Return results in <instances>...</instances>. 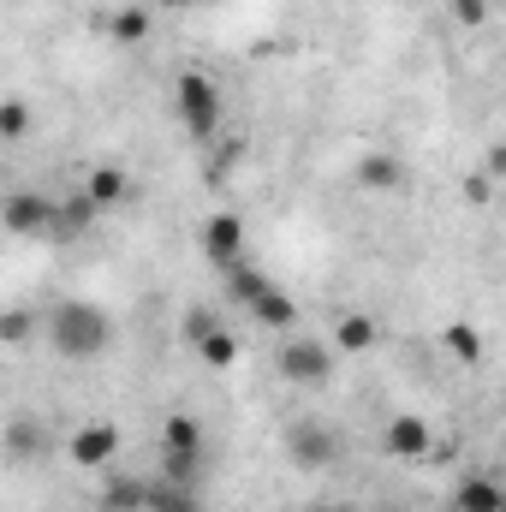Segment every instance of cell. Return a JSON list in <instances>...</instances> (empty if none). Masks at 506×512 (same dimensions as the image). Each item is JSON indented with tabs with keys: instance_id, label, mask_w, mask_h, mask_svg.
I'll use <instances>...</instances> for the list:
<instances>
[{
	"instance_id": "13",
	"label": "cell",
	"mask_w": 506,
	"mask_h": 512,
	"mask_svg": "<svg viewBox=\"0 0 506 512\" xmlns=\"http://www.w3.org/2000/svg\"><path fill=\"white\" fill-rule=\"evenodd\" d=\"M358 185H364V191H399V185H405V161L387 155V149L364 155V161H358Z\"/></svg>"
},
{
	"instance_id": "19",
	"label": "cell",
	"mask_w": 506,
	"mask_h": 512,
	"mask_svg": "<svg viewBox=\"0 0 506 512\" xmlns=\"http://www.w3.org/2000/svg\"><path fill=\"white\" fill-rule=\"evenodd\" d=\"M24 131H30V108H24L18 96H6V102H0V137H6V143H18Z\"/></svg>"
},
{
	"instance_id": "10",
	"label": "cell",
	"mask_w": 506,
	"mask_h": 512,
	"mask_svg": "<svg viewBox=\"0 0 506 512\" xmlns=\"http://www.w3.org/2000/svg\"><path fill=\"white\" fill-rule=\"evenodd\" d=\"M84 197H90V203L108 215V209H120V203L131 197V179L114 167V161H102V167H90V179H84Z\"/></svg>"
},
{
	"instance_id": "1",
	"label": "cell",
	"mask_w": 506,
	"mask_h": 512,
	"mask_svg": "<svg viewBox=\"0 0 506 512\" xmlns=\"http://www.w3.org/2000/svg\"><path fill=\"white\" fill-rule=\"evenodd\" d=\"M48 346H54L66 364H96V358H108V346H114V322H108L102 304L66 298V304L48 310Z\"/></svg>"
},
{
	"instance_id": "3",
	"label": "cell",
	"mask_w": 506,
	"mask_h": 512,
	"mask_svg": "<svg viewBox=\"0 0 506 512\" xmlns=\"http://www.w3.org/2000/svg\"><path fill=\"white\" fill-rule=\"evenodd\" d=\"M173 102H179V126L191 131V143H209L221 131V90L203 72H185L179 90H173Z\"/></svg>"
},
{
	"instance_id": "7",
	"label": "cell",
	"mask_w": 506,
	"mask_h": 512,
	"mask_svg": "<svg viewBox=\"0 0 506 512\" xmlns=\"http://www.w3.org/2000/svg\"><path fill=\"white\" fill-rule=\"evenodd\" d=\"M0 215H6V233L30 239V233H54L60 203H48V197H36V191H12V197L0 203Z\"/></svg>"
},
{
	"instance_id": "18",
	"label": "cell",
	"mask_w": 506,
	"mask_h": 512,
	"mask_svg": "<svg viewBox=\"0 0 506 512\" xmlns=\"http://www.w3.org/2000/svg\"><path fill=\"white\" fill-rule=\"evenodd\" d=\"M96 215H102V209H96V203L78 191L72 203H60V215H54V233H60V239H72V233H78V227H90Z\"/></svg>"
},
{
	"instance_id": "17",
	"label": "cell",
	"mask_w": 506,
	"mask_h": 512,
	"mask_svg": "<svg viewBox=\"0 0 506 512\" xmlns=\"http://www.w3.org/2000/svg\"><path fill=\"white\" fill-rule=\"evenodd\" d=\"M441 346H447L453 364H477V358H483V334H477L471 322H453V328L441 334Z\"/></svg>"
},
{
	"instance_id": "9",
	"label": "cell",
	"mask_w": 506,
	"mask_h": 512,
	"mask_svg": "<svg viewBox=\"0 0 506 512\" xmlns=\"http://www.w3.org/2000/svg\"><path fill=\"white\" fill-rule=\"evenodd\" d=\"M381 346V322L376 316H364V310H346L340 322H334V352H346V358H364V352H376Z\"/></svg>"
},
{
	"instance_id": "25",
	"label": "cell",
	"mask_w": 506,
	"mask_h": 512,
	"mask_svg": "<svg viewBox=\"0 0 506 512\" xmlns=\"http://www.w3.org/2000/svg\"><path fill=\"white\" fill-rule=\"evenodd\" d=\"M24 334H30V316H24V310H12V316L0 322V340H6V346H18Z\"/></svg>"
},
{
	"instance_id": "24",
	"label": "cell",
	"mask_w": 506,
	"mask_h": 512,
	"mask_svg": "<svg viewBox=\"0 0 506 512\" xmlns=\"http://www.w3.org/2000/svg\"><path fill=\"white\" fill-rule=\"evenodd\" d=\"M6 441H12V459H30V453H36V423H12Z\"/></svg>"
},
{
	"instance_id": "6",
	"label": "cell",
	"mask_w": 506,
	"mask_h": 512,
	"mask_svg": "<svg viewBox=\"0 0 506 512\" xmlns=\"http://www.w3.org/2000/svg\"><path fill=\"white\" fill-rule=\"evenodd\" d=\"M203 256L215 268H239L245 262V215L239 209H221V215L203 221Z\"/></svg>"
},
{
	"instance_id": "20",
	"label": "cell",
	"mask_w": 506,
	"mask_h": 512,
	"mask_svg": "<svg viewBox=\"0 0 506 512\" xmlns=\"http://www.w3.org/2000/svg\"><path fill=\"white\" fill-rule=\"evenodd\" d=\"M149 507V489L143 483H114L108 489V512H143Z\"/></svg>"
},
{
	"instance_id": "28",
	"label": "cell",
	"mask_w": 506,
	"mask_h": 512,
	"mask_svg": "<svg viewBox=\"0 0 506 512\" xmlns=\"http://www.w3.org/2000/svg\"><path fill=\"white\" fill-rule=\"evenodd\" d=\"M310 512H334V507H310Z\"/></svg>"
},
{
	"instance_id": "2",
	"label": "cell",
	"mask_w": 506,
	"mask_h": 512,
	"mask_svg": "<svg viewBox=\"0 0 506 512\" xmlns=\"http://www.w3.org/2000/svg\"><path fill=\"white\" fill-rule=\"evenodd\" d=\"M334 346H322V340H310V334H286L280 340V352H274V370H280V382L292 387H322L334 376Z\"/></svg>"
},
{
	"instance_id": "27",
	"label": "cell",
	"mask_w": 506,
	"mask_h": 512,
	"mask_svg": "<svg viewBox=\"0 0 506 512\" xmlns=\"http://www.w3.org/2000/svg\"><path fill=\"white\" fill-rule=\"evenodd\" d=\"M155 6H197V0H155Z\"/></svg>"
},
{
	"instance_id": "29",
	"label": "cell",
	"mask_w": 506,
	"mask_h": 512,
	"mask_svg": "<svg viewBox=\"0 0 506 512\" xmlns=\"http://www.w3.org/2000/svg\"><path fill=\"white\" fill-rule=\"evenodd\" d=\"M197 6H215V0H197Z\"/></svg>"
},
{
	"instance_id": "15",
	"label": "cell",
	"mask_w": 506,
	"mask_h": 512,
	"mask_svg": "<svg viewBox=\"0 0 506 512\" xmlns=\"http://www.w3.org/2000/svg\"><path fill=\"white\" fill-rule=\"evenodd\" d=\"M108 30H114L120 42H149V30H155L149 0H131V6H120V12H108Z\"/></svg>"
},
{
	"instance_id": "22",
	"label": "cell",
	"mask_w": 506,
	"mask_h": 512,
	"mask_svg": "<svg viewBox=\"0 0 506 512\" xmlns=\"http://www.w3.org/2000/svg\"><path fill=\"white\" fill-rule=\"evenodd\" d=\"M453 24L483 30V24H489V0H453Z\"/></svg>"
},
{
	"instance_id": "14",
	"label": "cell",
	"mask_w": 506,
	"mask_h": 512,
	"mask_svg": "<svg viewBox=\"0 0 506 512\" xmlns=\"http://www.w3.org/2000/svg\"><path fill=\"white\" fill-rule=\"evenodd\" d=\"M143 512H203V501H197V483H149V507Z\"/></svg>"
},
{
	"instance_id": "26",
	"label": "cell",
	"mask_w": 506,
	"mask_h": 512,
	"mask_svg": "<svg viewBox=\"0 0 506 512\" xmlns=\"http://www.w3.org/2000/svg\"><path fill=\"white\" fill-rule=\"evenodd\" d=\"M483 173H489V179H506V143H495V149H489V161H483Z\"/></svg>"
},
{
	"instance_id": "23",
	"label": "cell",
	"mask_w": 506,
	"mask_h": 512,
	"mask_svg": "<svg viewBox=\"0 0 506 512\" xmlns=\"http://www.w3.org/2000/svg\"><path fill=\"white\" fill-rule=\"evenodd\" d=\"M489 197H495V179H489V173H465V203H477V209H483Z\"/></svg>"
},
{
	"instance_id": "21",
	"label": "cell",
	"mask_w": 506,
	"mask_h": 512,
	"mask_svg": "<svg viewBox=\"0 0 506 512\" xmlns=\"http://www.w3.org/2000/svg\"><path fill=\"white\" fill-rule=\"evenodd\" d=\"M215 328H221V322H215V316H209V310H191V316H185V346H191V352H197V346H203V340H209V334H215Z\"/></svg>"
},
{
	"instance_id": "11",
	"label": "cell",
	"mask_w": 506,
	"mask_h": 512,
	"mask_svg": "<svg viewBox=\"0 0 506 512\" xmlns=\"http://www.w3.org/2000/svg\"><path fill=\"white\" fill-rule=\"evenodd\" d=\"M245 310H251L256 322H262V328H274V334H292V322H298V304H292V298H286V292H280L274 280H268V286L256 292V298L245 304Z\"/></svg>"
},
{
	"instance_id": "16",
	"label": "cell",
	"mask_w": 506,
	"mask_h": 512,
	"mask_svg": "<svg viewBox=\"0 0 506 512\" xmlns=\"http://www.w3.org/2000/svg\"><path fill=\"white\" fill-rule=\"evenodd\" d=\"M197 358L209 364V370H233L239 358H245V346H239V334H227V328H215L203 346H197Z\"/></svg>"
},
{
	"instance_id": "4",
	"label": "cell",
	"mask_w": 506,
	"mask_h": 512,
	"mask_svg": "<svg viewBox=\"0 0 506 512\" xmlns=\"http://www.w3.org/2000/svg\"><path fill=\"white\" fill-rule=\"evenodd\" d=\"M286 453H292V465L322 471V465H334V459H340V429H334V423H322V417H298V423L286 429Z\"/></svg>"
},
{
	"instance_id": "12",
	"label": "cell",
	"mask_w": 506,
	"mask_h": 512,
	"mask_svg": "<svg viewBox=\"0 0 506 512\" xmlns=\"http://www.w3.org/2000/svg\"><path fill=\"white\" fill-rule=\"evenodd\" d=\"M453 512H506V489L495 477H465L453 495Z\"/></svg>"
},
{
	"instance_id": "5",
	"label": "cell",
	"mask_w": 506,
	"mask_h": 512,
	"mask_svg": "<svg viewBox=\"0 0 506 512\" xmlns=\"http://www.w3.org/2000/svg\"><path fill=\"white\" fill-rule=\"evenodd\" d=\"M429 447H435V429H429V417H417V411H399V417H387V423H381V453H387V459L411 465V459H429Z\"/></svg>"
},
{
	"instance_id": "8",
	"label": "cell",
	"mask_w": 506,
	"mask_h": 512,
	"mask_svg": "<svg viewBox=\"0 0 506 512\" xmlns=\"http://www.w3.org/2000/svg\"><path fill=\"white\" fill-rule=\"evenodd\" d=\"M114 453H120V429H114V423H84V429H72V441H66V459L84 465V471L108 465Z\"/></svg>"
}]
</instances>
